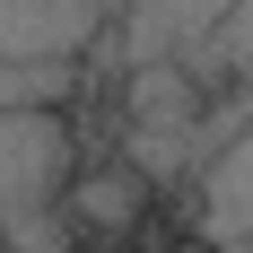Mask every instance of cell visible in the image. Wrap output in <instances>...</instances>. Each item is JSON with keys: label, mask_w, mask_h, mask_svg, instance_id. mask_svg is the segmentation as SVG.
<instances>
[{"label": "cell", "mask_w": 253, "mask_h": 253, "mask_svg": "<svg viewBox=\"0 0 253 253\" xmlns=\"http://www.w3.org/2000/svg\"><path fill=\"white\" fill-rule=\"evenodd\" d=\"M105 0H0V52L9 61H79L96 44Z\"/></svg>", "instance_id": "obj_4"}, {"label": "cell", "mask_w": 253, "mask_h": 253, "mask_svg": "<svg viewBox=\"0 0 253 253\" xmlns=\"http://www.w3.org/2000/svg\"><path fill=\"white\" fill-rule=\"evenodd\" d=\"M61 210H70L79 245H114V236L149 227V210H157V183L140 175L131 157H114V166H87V157H79V175L61 183Z\"/></svg>", "instance_id": "obj_3"}, {"label": "cell", "mask_w": 253, "mask_h": 253, "mask_svg": "<svg viewBox=\"0 0 253 253\" xmlns=\"http://www.w3.org/2000/svg\"><path fill=\"white\" fill-rule=\"evenodd\" d=\"M79 61H9L0 52V105H70Z\"/></svg>", "instance_id": "obj_7"}, {"label": "cell", "mask_w": 253, "mask_h": 253, "mask_svg": "<svg viewBox=\"0 0 253 253\" xmlns=\"http://www.w3.org/2000/svg\"><path fill=\"white\" fill-rule=\"evenodd\" d=\"M192 236L218 253H253V114L227 149L192 166Z\"/></svg>", "instance_id": "obj_2"}, {"label": "cell", "mask_w": 253, "mask_h": 253, "mask_svg": "<svg viewBox=\"0 0 253 253\" xmlns=\"http://www.w3.org/2000/svg\"><path fill=\"white\" fill-rule=\"evenodd\" d=\"M79 175V123L70 105H0V210L61 201Z\"/></svg>", "instance_id": "obj_1"}, {"label": "cell", "mask_w": 253, "mask_h": 253, "mask_svg": "<svg viewBox=\"0 0 253 253\" xmlns=\"http://www.w3.org/2000/svg\"><path fill=\"white\" fill-rule=\"evenodd\" d=\"M192 114H201V79H192V61H131L123 79V123L131 131H192Z\"/></svg>", "instance_id": "obj_5"}, {"label": "cell", "mask_w": 253, "mask_h": 253, "mask_svg": "<svg viewBox=\"0 0 253 253\" xmlns=\"http://www.w3.org/2000/svg\"><path fill=\"white\" fill-rule=\"evenodd\" d=\"M0 253H79V227L61 201H26V210H0Z\"/></svg>", "instance_id": "obj_6"}, {"label": "cell", "mask_w": 253, "mask_h": 253, "mask_svg": "<svg viewBox=\"0 0 253 253\" xmlns=\"http://www.w3.org/2000/svg\"><path fill=\"white\" fill-rule=\"evenodd\" d=\"M157 253H218V245H201V236H175V245H157Z\"/></svg>", "instance_id": "obj_8"}]
</instances>
